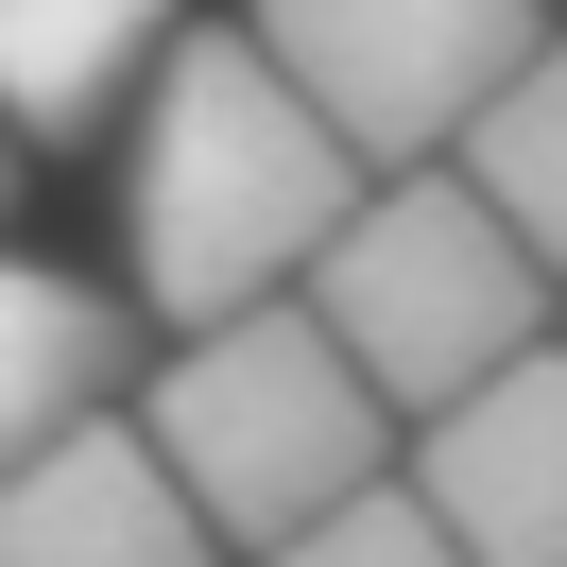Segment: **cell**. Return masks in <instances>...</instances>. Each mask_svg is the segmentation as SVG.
<instances>
[{"label": "cell", "mask_w": 567, "mask_h": 567, "mask_svg": "<svg viewBox=\"0 0 567 567\" xmlns=\"http://www.w3.org/2000/svg\"><path fill=\"white\" fill-rule=\"evenodd\" d=\"M361 207V155L310 86L276 70L258 35H173L155 52V104H138V292L173 327H224V310H276L310 292V258L344 241Z\"/></svg>", "instance_id": "obj_1"}, {"label": "cell", "mask_w": 567, "mask_h": 567, "mask_svg": "<svg viewBox=\"0 0 567 567\" xmlns=\"http://www.w3.org/2000/svg\"><path fill=\"white\" fill-rule=\"evenodd\" d=\"M379 413L395 395L344 361V327H327L310 292L189 327V344L155 361V395H138V430L173 447V482L207 498L224 550H276V533H310L327 498H361L379 482Z\"/></svg>", "instance_id": "obj_2"}, {"label": "cell", "mask_w": 567, "mask_h": 567, "mask_svg": "<svg viewBox=\"0 0 567 567\" xmlns=\"http://www.w3.org/2000/svg\"><path fill=\"white\" fill-rule=\"evenodd\" d=\"M310 310L344 327V361L395 395V413H447L464 379H498V361L533 344V310H550V258L516 241V224L447 173H379L344 207V241L310 258Z\"/></svg>", "instance_id": "obj_3"}, {"label": "cell", "mask_w": 567, "mask_h": 567, "mask_svg": "<svg viewBox=\"0 0 567 567\" xmlns=\"http://www.w3.org/2000/svg\"><path fill=\"white\" fill-rule=\"evenodd\" d=\"M533 0H258V52L344 121L361 173H430L464 155V121L533 70Z\"/></svg>", "instance_id": "obj_4"}, {"label": "cell", "mask_w": 567, "mask_h": 567, "mask_svg": "<svg viewBox=\"0 0 567 567\" xmlns=\"http://www.w3.org/2000/svg\"><path fill=\"white\" fill-rule=\"evenodd\" d=\"M413 498L464 533V567H567V361L516 344L498 379H464L413 447Z\"/></svg>", "instance_id": "obj_5"}, {"label": "cell", "mask_w": 567, "mask_h": 567, "mask_svg": "<svg viewBox=\"0 0 567 567\" xmlns=\"http://www.w3.org/2000/svg\"><path fill=\"white\" fill-rule=\"evenodd\" d=\"M0 567H207V498L138 413H86L35 464H0Z\"/></svg>", "instance_id": "obj_6"}, {"label": "cell", "mask_w": 567, "mask_h": 567, "mask_svg": "<svg viewBox=\"0 0 567 567\" xmlns=\"http://www.w3.org/2000/svg\"><path fill=\"white\" fill-rule=\"evenodd\" d=\"M155 52H173V0H0V121L70 155L121 121V86H155Z\"/></svg>", "instance_id": "obj_7"}, {"label": "cell", "mask_w": 567, "mask_h": 567, "mask_svg": "<svg viewBox=\"0 0 567 567\" xmlns=\"http://www.w3.org/2000/svg\"><path fill=\"white\" fill-rule=\"evenodd\" d=\"M121 379H138V327L86 276H52V258H0V464H35L52 430L121 413Z\"/></svg>", "instance_id": "obj_8"}, {"label": "cell", "mask_w": 567, "mask_h": 567, "mask_svg": "<svg viewBox=\"0 0 567 567\" xmlns=\"http://www.w3.org/2000/svg\"><path fill=\"white\" fill-rule=\"evenodd\" d=\"M464 189H482V207L567 276V35H533V70L464 121Z\"/></svg>", "instance_id": "obj_9"}, {"label": "cell", "mask_w": 567, "mask_h": 567, "mask_svg": "<svg viewBox=\"0 0 567 567\" xmlns=\"http://www.w3.org/2000/svg\"><path fill=\"white\" fill-rule=\"evenodd\" d=\"M258 567H464V533L430 516L413 482H361V498H327L310 533H276Z\"/></svg>", "instance_id": "obj_10"}, {"label": "cell", "mask_w": 567, "mask_h": 567, "mask_svg": "<svg viewBox=\"0 0 567 567\" xmlns=\"http://www.w3.org/2000/svg\"><path fill=\"white\" fill-rule=\"evenodd\" d=\"M18 155H35V138H18V121H0V207H18Z\"/></svg>", "instance_id": "obj_11"}]
</instances>
